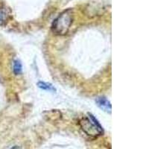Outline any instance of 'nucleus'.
Returning a JSON list of instances; mask_svg holds the SVG:
<instances>
[{"mask_svg":"<svg viewBox=\"0 0 149 149\" xmlns=\"http://www.w3.org/2000/svg\"><path fill=\"white\" fill-rule=\"evenodd\" d=\"M73 11L71 9H68L54 20L52 26V31L57 35H65L70 30L73 22Z\"/></svg>","mask_w":149,"mask_h":149,"instance_id":"1","label":"nucleus"},{"mask_svg":"<svg viewBox=\"0 0 149 149\" xmlns=\"http://www.w3.org/2000/svg\"><path fill=\"white\" fill-rule=\"evenodd\" d=\"M10 149H22V148H21L19 147V146H14V147H12Z\"/></svg>","mask_w":149,"mask_h":149,"instance_id":"7","label":"nucleus"},{"mask_svg":"<svg viewBox=\"0 0 149 149\" xmlns=\"http://www.w3.org/2000/svg\"><path fill=\"white\" fill-rule=\"evenodd\" d=\"M37 86L38 87L42 90H47V91H50V92H55L56 90L55 88L54 87L52 84L49 83H46V82L44 81H39L37 83Z\"/></svg>","mask_w":149,"mask_h":149,"instance_id":"5","label":"nucleus"},{"mask_svg":"<svg viewBox=\"0 0 149 149\" xmlns=\"http://www.w3.org/2000/svg\"><path fill=\"white\" fill-rule=\"evenodd\" d=\"M96 104L98 107H100L102 110H103L105 112H111V104L107 100V98L104 97H100L96 99Z\"/></svg>","mask_w":149,"mask_h":149,"instance_id":"3","label":"nucleus"},{"mask_svg":"<svg viewBox=\"0 0 149 149\" xmlns=\"http://www.w3.org/2000/svg\"><path fill=\"white\" fill-rule=\"evenodd\" d=\"M90 119L84 118L80 121V126L84 132L90 136H97L103 133L102 127L97 119L91 114H89Z\"/></svg>","mask_w":149,"mask_h":149,"instance_id":"2","label":"nucleus"},{"mask_svg":"<svg viewBox=\"0 0 149 149\" xmlns=\"http://www.w3.org/2000/svg\"><path fill=\"white\" fill-rule=\"evenodd\" d=\"M10 14L8 9L3 6H0V23H5L8 20Z\"/></svg>","mask_w":149,"mask_h":149,"instance_id":"4","label":"nucleus"},{"mask_svg":"<svg viewBox=\"0 0 149 149\" xmlns=\"http://www.w3.org/2000/svg\"><path fill=\"white\" fill-rule=\"evenodd\" d=\"M13 70H14V72L15 74H19L22 72V64H21L20 61H18V60L14 61Z\"/></svg>","mask_w":149,"mask_h":149,"instance_id":"6","label":"nucleus"}]
</instances>
